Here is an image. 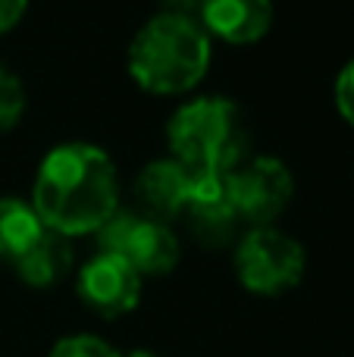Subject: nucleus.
<instances>
[{"mask_svg": "<svg viewBox=\"0 0 354 357\" xmlns=\"http://www.w3.org/2000/svg\"><path fill=\"white\" fill-rule=\"evenodd\" d=\"M31 207L50 232L94 235L119 210V176L94 144H63L44 157L31 188Z\"/></svg>", "mask_w": 354, "mask_h": 357, "instance_id": "1", "label": "nucleus"}, {"mask_svg": "<svg viewBox=\"0 0 354 357\" xmlns=\"http://www.w3.org/2000/svg\"><path fill=\"white\" fill-rule=\"evenodd\" d=\"M210 35L198 19L160 13L138 29L129 47V75L151 94H185L207 75Z\"/></svg>", "mask_w": 354, "mask_h": 357, "instance_id": "2", "label": "nucleus"}, {"mask_svg": "<svg viewBox=\"0 0 354 357\" xmlns=\"http://www.w3.org/2000/svg\"><path fill=\"white\" fill-rule=\"evenodd\" d=\"M169 157L194 178H226L248 154V126L232 100L194 98L169 119Z\"/></svg>", "mask_w": 354, "mask_h": 357, "instance_id": "3", "label": "nucleus"}, {"mask_svg": "<svg viewBox=\"0 0 354 357\" xmlns=\"http://www.w3.org/2000/svg\"><path fill=\"white\" fill-rule=\"evenodd\" d=\"M305 248L273 226H254L236 245L238 282L254 295H286L305 279Z\"/></svg>", "mask_w": 354, "mask_h": 357, "instance_id": "4", "label": "nucleus"}, {"mask_svg": "<svg viewBox=\"0 0 354 357\" xmlns=\"http://www.w3.org/2000/svg\"><path fill=\"white\" fill-rule=\"evenodd\" d=\"M100 254H116L129 260L138 276H167L179 264V241L169 232L167 222L148 220L132 210H116L98 229Z\"/></svg>", "mask_w": 354, "mask_h": 357, "instance_id": "5", "label": "nucleus"}, {"mask_svg": "<svg viewBox=\"0 0 354 357\" xmlns=\"http://www.w3.org/2000/svg\"><path fill=\"white\" fill-rule=\"evenodd\" d=\"M292 173L276 157L245 160L226 176V195L236 207L238 220L251 226H270L292 201Z\"/></svg>", "mask_w": 354, "mask_h": 357, "instance_id": "6", "label": "nucleus"}, {"mask_svg": "<svg viewBox=\"0 0 354 357\" xmlns=\"http://www.w3.org/2000/svg\"><path fill=\"white\" fill-rule=\"evenodd\" d=\"M79 295L94 314L123 317L135 310L141 298V276L129 266V260L116 254H98L79 273Z\"/></svg>", "mask_w": 354, "mask_h": 357, "instance_id": "7", "label": "nucleus"}, {"mask_svg": "<svg viewBox=\"0 0 354 357\" xmlns=\"http://www.w3.org/2000/svg\"><path fill=\"white\" fill-rule=\"evenodd\" d=\"M194 188H198V178L188 173V169H182L173 157H169V160L148 163L135 182L138 204H141V210H144L141 216L167 222V220H173V216L185 213Z\"/></svg>", "mask_w": 354, "mask_h": 357, "instance_id": "8", "label": "nucleus"}, {"mask_svg": "<svg viewBox=\"0 0 354 357\" xmlns=\"http://www.w3.org/2000/svg\"><path fill=\"white\" fill-rule=\"evenodd\" d=\"M201 29L229 44H254L273 25V0H204Z\"/></svg>", "mask_w": 354, "mask_h": 357, "instance_id": "9", "label": "nucleus"}, {"mask_svg": "<svg viewBox=\"0 0 354 357\" xmlns=\"http://www.w3.org/2000/svg\"><path fill=\"white\" fill-rule=\"evenodd\" d=\"M185 216L194 238L207 248L229 245L242 226L229 195H226V178H198V188L188 201Z\"/></svg>", "mask_w": 354, "mask_h": 357, "instance_id": "10", "label": "nucleus"}, {"mask_svg": "<svg viewBox=\"0 0 354 357\" xmlns=\"http://www.w3.org/2000/svg\"><path fill=\"white\" fill-rule=\"evenodd\" d=\"M16 273L22 276V282L35 285V289H47V285L60 282L72 266V248L63 235L44 229V235L16 260Z\"/></svg>", "mask_w": 354, "mask_h": 357, "instance_id": "11", "label": "nucleus"}, {"mask_svg": "<svg viewBox=\"0 0 354 357\" xmlns=\"http://www.w3.org/2000/svg\"><path fill=\"white\" fill-rule=\"evenodd\" d=\"M44 222L38 220L35 207L19 197L0 201V257L16 264L31 245L44 235Z\"/></svg>", "mask_w": 354, "mask_h": 357, "instance_id": "12", "label": "nucleus"}, {"mask_svg": "<svg viewBox=\"0 0 354 357\" xmlns=\"http://www.w3.org/2000/svg\"><path fill=\"white\" fill-rule=\"evenodd\" d=\"M22 110H25L22 82L0 63V132L13 129L22 119Z\"/></svg>", "mask_w": 354, "mask_h": 357, "instance_id": "13", "label": "nucleus"}, {"mask_svg": "<svg viewBox=\"0 0 354 357\" xmlns=\"http://www.w3.org/2000/svg\"><path fill=\"white\" fill-rule=\"evenodd\" d=\"M50 357H125L116 348H110L104 339H94V335H69L60 339L54 345Z\"/></svg>", "mask_w": 354, "mask_h": 357, "instance_id": "14", "label": "nucleus"}, {"mask_svg": "<svg viewBox=\"0 0 354 357\" xmlns=\"http://www.w3.org/2000/svg\"><path fill=\"white\" fill-rule=\"evenodd\" d=\"M336 107H339L345 123L354 126V60L345 63L339 79H336Z\"/></svg>", "mask_w": 354, "mask_h": 357, "instance_id": "15", "label": "nucleus"}, {"mask_svg": "<svg viewBox=\"0 0 354 357\" xmlns=\"http://www.w3.org/2000/svg\"><path fill=\"white\" fill-rule=\"evenodd\" d=\"M25 6H29V0H0V31L13 29L22 19Z\"/></svg>", "mask_w": 354, "mask_h": 357, "instance_id": "16", "label": "nucleus"}, {"mask_svg": "<svg viewBox=\"0 0 354 357\" xmlns=\"http://www.w3.org/2000/svg\"><path fill=\"white\" fill-rule=\"evenodd\" d=\"M201 3H204V0H163L167 13H179V16H188V10H194V6L201 10Z\"/></svg>", "mask_w": 354, "mask_h": 357, "instance_id": "17", "label": "nucleus"}, {"mask_svg": "<svg viewBox=\"0 0 354 357\" xmlns=\"http://www.w3.org/2000/svg\"><path fill=\"white\" fill-rule=\"evenodd\" d=\"M129 357H154V354H148V351H135V354H129Z\"/></svg>", "mask_w": 354, "mask_h": 357, "instance_id": "18", "label": "nucleus"}]
</instances>
